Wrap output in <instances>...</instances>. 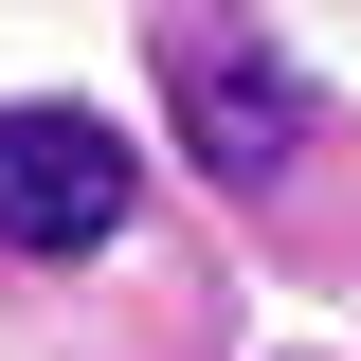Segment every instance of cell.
<instances>
[{
    "label": "cell",
    "instance_id": "6da1fadb",
    "mask_svg": "<svg viewBox=\"0 0 361 361\" xmlns=\"http://www.w3.org/2000/svg\"><path fill=\"white\" fill-rule=\"evenodd\" d=\"M127 127L109 109H0V253H109L127 235Z\"/></svg>",
    "mask_w": 361,
    "mask_h": 361
},
{
    "label": "cell",
    "instance_id": "7a4b0ae2",
    "mask_svg": "<svg viewBox=\"0 0 361 361\" xmlns=\"http://www.w3.org/2000/svg\"><path fill=\"white\" fill-rule=\"evenodd\" d=\"M163 109H180V145L217 180H271L289 145H307V73L271 37H217V18H163Z\"/></svg>",
    "mask_w": 361,
    "mask_h": 361
}]
</instances>
